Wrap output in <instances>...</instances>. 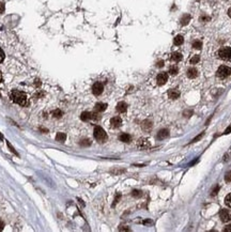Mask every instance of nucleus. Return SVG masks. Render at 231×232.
Wrapping results in <instances>:
<instances>
[{
  "label": "nucleus",
  "mask_w": 231,
  "mask_h": 232,
  "mask_svg": "<svg viewBox=\"0 0 231 232\" xmlns=\"http://www.w3.org/2000/svg\"><path fill=\"white\" fill-rule=\"evenodd\" d=\"M3 227H4V224L2 222H0V231L3 230Z\"/></svg>",
  "instance_id": "38"
},
{
  "label": "nucleus",
  "mask_w": 231,
  "mask_h": 232,
  "mask_svg": "<svg viewBox=\"0 0 231 232\" xmlns=\"http://www.w3.org/2000/svg\"><path fill=\"white\" fill-rule=\"evenodd\" d=\"M168 80V74L167 73H160L156 77V81H157V85L163 86L167 83Z\"/></svg>",
  "instance_id": "7"
},
{
  "label": "nucleus",
  "mask_w": 231,
  "mask_h": 232,
  "mask_svg": "<svg viewBox=\"0 0 231 232\" xmlns=\"http://www.w3.org/2000/svg\"><path fill=\"white\" fill-rule=\"evenodd\" d=\"M168 135H169V131H168V130H166V129H164V130H160V131L157 133V136H156V137H157V139L162 140V139L167 138Z\"/></svg>",
  "instance_id": "11"
},
{
  "label": "nucleus",
  "mask_w": 231,
  "mask_h": 232,
  "mask_svg": "<svg viewBox=\"0 0 231 232\" xmlns=\"http://www.w3.org/2000/svg\"><path fill=\"white\" fill-rule=\"evenodd\" d=\"M218 189H219V187L217 186V187H216V189H214V191H213V194H212V195H213V196L216 195V194H217V191H218Z\"/></svg>",
  "instance_id": "39"
},
{
  "label": "nucleus",
  "mask_w": 231,
  "mask_h": 232,
  "mask_svg": "<svg viewBox=\"0 0 231 232\" xmlns=\"http://www.w3.org/2000/svg\"><path fill=\"white\" fill-rule=\"evenodd\" d=\"M230 74H231V68L227 65L219 66L216 72L217 77H219V78H226V77H228Z\"/></svg>",
  "instance_id": "4"
},
{
  "label": "nucleus",
  "mask_w": 231,
  "mask_h": 232,
  "mask_svg": "<svg viewBox=\"0 0 231 232\" xmlns=\"http://www.w3.org/2000/svg\"><path fill=\"white\" fill-rule=\"evenodd\" d=\"M187 76L190 77V78H196V77L198 76V71L196 70L195 68H188V71H187Z\"/></svg>",
  "instance_id": "16"
},
{
  "label": "nucleus",
  "mask_w": 231,
  "mask_h": 232,
  "mask_svg": "<svg viewBox=\"0 0 231 232\" xmlns=\"http://www.w3.org/2000/svg\"><path fill=\"white\" fill-rule=\"evenodd\" d=\"M62 111H61L60 109H56V110H54L52 111V116L55 117V118H61L62 117Z\"/></svg>",
  "instance_id": "24"
},
{
  "label": "nucleus",
  "mask_w": 231,
  "mask_h": 232,
  "mask_svg": "<svg viewBox=\"0 0 231 232\" xmlns=\"http://www.w3.org/2000/svg\"><path fill=\"white\" fill-rule=\"evenodd\" d=\"M80 119L83 121H88L90 120V119H92V112H89V111H85L81 114L80 116Z\"/></svg>",
  "instance_id": "17"
},
{
  "label": "nucleus",
  "mask_w": 231,
  "mask_h": 232,
  "mask_svg": "<svg viewBox=\"0 0 231 232\" xmlns=\"http://www.w3.org/2000/svg\"><path fill=\"white\" fill-rule=\"evenodd\" d=\"M225 180H226V182H231V171H229V172H227V173H226Z\"/></svg>",
  "instance_id": "29"
},
{
  "label": "nucleus",
  "mask_w": 231,
  "mask_h": 232,
  "mask_svg": "<svg viewBox=\"0 0 231 232\" xmlns=\"http://www.w3.org/2000/svg\"><path fill=\"white\" fill-rule=\"evenodd\" d=\"M3 59H4V54H3V52L0 49V63L3 61Z\"/></svg>",
  "instance_id": "31"
},
{
  "label": "nucleus",
  "mask_w": 231,
  "mask_h": 232,
  "mask_svg": "<svg viewBox=\"0 0 231 232\" xmlns=\"http://www.w3.org/2000/svg\"><path fill=\"white\" fill-rule=\"evenodd\" d=\"M190 21H191V15L184 14L183 16H182V18H181V24H182V25H187Z\"/></svg>",
  "instance_id": "21"
},
{
  "label": "nucleus",
  "mask_w": 231,
  "mask_h": 232,
  "mask_svg": "<svg viewBox=\"0 0 231 232\" xmlns=\"http://www.w3.org/2000/svg\"><path fill=\"white\" fill-rule=\"evenodd\" d=\"M120 197H121V195H120V194H118V195H117V197H116V199H115V202H114V207H115V205H116V203L117 202H118V201H119V199H120Z\"/></svg>",
  "instance_id": "32"
},
{
  "label": "nucleus",
  "mask_w": 231,
  "mask_h": 232,
  "mask_svg": "<svg viewBox=\"0 0 231 232\" xmlns=\"http://www.w3.org/2000/svg\"><path fill=\"white\" fill-rule=\"evenodd\" d=\"M103 90H104V86L101 83H95L93 86H92V92H93L94 95H101L103 93Z\"/></svg>",
  "instance_id": "6"
},
{
  "label": "nucleus",
  "mask_w": 231,
  "mask_h": 232,
  "mask_svg": "<svg viewBox=\"0 0 231 232\" xmlns=\"http://www.w3.org/2000/svg\"><path fill=\"white\" fill-rule=\"evenodd\" d=\"M168 96H169V99H177L180 96V91H179V90H177V89L169 90V91H168Z\"/></svg>",
  "instance_id": "10"
},
{
  "label": "nucleus",
  "mask_w": 231,
  "mask_h": 232,
  "mask_svg": "<svg viewBox=\"0 0 231 232\" xmlns=\"http://www.w3.org/2000/svg\"><path fill=\"white\" fill-rule=\"evenodd\" d=\"M225 203L231 209V194H229V195L226 196V198H225Z\"/></svg>",
  "instance_id": "25"
},
{
  "label": "nucleus",
  "mask_w": 231,
  "mask_h": 232,
  "mask_svg": "<svg viewBox=\"0 0 231 232\" xmlns=\"http://www.w3.org/2000/svg\"><path fill=\"white\" fill-rule=\"evenodd\" d=\"M219 217H221V222H231V211L230 210L223 209L219 212Z\"/></svg>",
  "instance_id": "5"
},
{
  "label": "nucleus",
  "mask_w": 231,
  "mask_h": 232,
  "mask_svg": "<svg viewBox=\"0 0 231 232\" xmlns=\"http://www.w3.org/2000/svg\"><path fill=\"white\" fill-rule=\"evenodd\" d=\"M116 109H117V111L123 114V112H125L127 110V104L124 103V102H120V103H118V105H117Z\"/></svg>",
  "instance_id": "9"
},
{
  "label": "nucleus",
  "mask_w": 231,
  "mask_h": 232,
  "mask_svg": "<svg viewBox=\"0 0 231 232\" xmlns=\"http://www.w3.org/2000/svg\"><path fill=\"white\" fill-rule=\"evenodd\" d=\"M119 139H120V140L122 141V142L129 143V142H131L132 137H131V135H129V134H126V133H124V134H121V135H120Z\"/></svg>",
  "instance_id": "14"
},
{
  "label": "nucleus",
  "mask_w": 231,
  "mask_h": 232,
  "mask_svg": "<svg viewBox=\"0 0 231 232\" xmlns=\"http://www.w3.org/2000/svg\"><path fill=\"white\" fill-rule=\"evenodd\" d=\"M199 60H200L199 56H197V55H196V56H194L193 58L191 59V63H192V64H196V63L199 62Z\"/></svg>",
  "instance_id": "27"
},
{
  "label": "nucleus",
  "mask_w": 231,
  "mask_h": 232,
  "mask_svg": "<svg viewBox=\"0 0 231 232\" xmlns=\"http://www.w3.org/2000/svg\"><path fill=\"white\" fill-rule=\"evenodd\" d=\"M137 145H138V148H140V149H147V148L149 147V141H148V139H144V138L139 139V141H138Z\"/></svg>",
  "instance_id": "12"
},
{
  "label": "nucleus",
  "mask_w": 231,
  "mask_h": 232,
  "mask_svg": "<svg viewBox=\"0 0 231 232\" xmlns=\"http://www.w3.org/2000/svg\"><path fill=\"white\" fill-rule=\"evenodd\" d=\"M141 127H142V130H144V131H150V130L152 129V122H151V121H149V120L144 121V122H142V124H141Z\"/></svg>",
  "instance_id": "15"
},
{
  "label": "nucleus",
  "mask_w": 231,
  "mask_h": 232,
  "mask_svg": "<svg viewBox=\"0 0 231 232\" xmlns=\"http://www.w3.org/2000/svg\"><path fill=\"white\" fill-rule=\"evenodd\" d=\"M91 145V142H90L89 139H83V140L80 141V145H83V147H88V145Z\"/></svg>",
  "instance_id": "26"
},
{
  "label": "nucleus",
  "mask_w": 231,
  "mask_h": 232,
  "mask_svg": "<svg viewBox=\"0 0 231 232\" xmlns=\"http://www.w3.org/2000/svg\"><path fill=\"white\" fill-rule=\"evenodd\" d=\"M119 230H120V231H129V228H124V226H123V228H120Z\"/></svg>",
  "instance_id": "40"
},
{
  "label": "nucleus",
  "mask_w": 231,
  "mask_h": 232,
  "mask_svg": "<svg viewBox=\"0 0 231 232\" xmlns=\"http://www.w3.org/2000/svg\"><path fill=\"white\" fill-rule=\"evenodd\" d=\"M132 195H133L134 197H141L142 194H141V191H136V189H135V191H133Z\"/></svg>",
  "instance_id": "28"
},
{
  "label": "nucleus",
  "mask_w": 231,
  "mask_h": 232,
  "mask_svg": "<svg viewBox=\"0 0 231 232\" xmlns=\"http://www.w3.org/2000/svg\"><path fill=\"white\" fill-rule=\"evenodd\" d=\"M230 132H231V125H230L229 127H228L227 130H226V131H225V133H224V134H229Z\"/></svg>",
  "instance_id": "37"
},
{
  "label": "nucleus",
  "mask_w": 231,
  "mask_h": 232,
  "mask_svg": "<svg viewBox=\"0 0 231 232\" xmlns=\"http://www.w3.org/2000/svg\"><path fill=\"white\" fill-rule=\"evenodd\" d=\"M228 15H229V17L231 18V8L229 9V10H228Z\"/></svg>",
  "instance_id": "42"
},
{
  "label": "nucleus",
  "mask_w": 231,
  "mask_h": 232,
  "mask_svg": "<svg viewBox=\"0 0 231 232\" xmlns=\"http://www.w3.org/2000/svg\"><path fill=\"white\" fill-rule=\"evenodd\" d=\"M4 9H6L4 3H3V2H0V14H2V13L4 12Z\"/></svg>",
  "instance_id": "30"
},
{
  "label": "nucleus",
  "mask_w": 231,
  "mask_h": 232,
  "mask_svg": "<svg viewBox=\"0 0 231 232\" xmlns=\"http://www.w3.org/2000/svg\"><path fill=\"white\" fill-rule=\"evenodd\" d=\"M94 138L98 141V142H104L107 139V134L104 131V129H102L101 126H95L94 127Z\"/></svg>",
  "instance_id": "2"
},
{
  "label": "nucleus",
  "mask_w": 231,
  "mask_h": 232,
  "mask_svg": "<svg viewBox=\"0 0 231 232\" xmlns=\"http://www.w3.org/2000/svg\"><path fill=\"white\" fill-rule=\"evenodd\" d=\"M65 139H67V135L64 134V133H58L56 136V140L57 141H60V142H64Z\"/></svg>",
  "instance_id": "20"
},
{
  "label": "nucleus",
  "mask_w": 231,
  "mask_h": 232,
  "mask_svg": "<svg viewBox=\"0 0 231 232\" xmlns=\"http://www.w3.org/2000/svg\"><path fill=\"white\" fill-rule=\"evenodd\" d=\"M202 136H203V133H201V134H200V135H199V136H197V137H196V138H195V139H194V140H193V142H195V141L199 140V139H200V138H201V137H202Z\"/></svg>",
  "instance_id": "33"
},
{
  "label": "nucleus",
  "mask_w": 231,
  "mask_h": 232,
  "mask_svg": "<svg viewBox=\"0 0 231 232\" xmlns=\"http://www.w3.org/2000/svg\"><path fill=\"white\" fill-rule=\"evenodd\" d=\"M110 124L113 127H119V126H121V124H122V120H121L120 117H114V118H111V120H110Z\"/></svg>",
  "instance_id": "8"
},
{
  "label": "nucleus",
  "mask_w": 231,
  "mask_h": 232,
  "mask_svg": "<svg viewBox=\"0 0 231 232\" xmlns=\"http://www.w3.org/2000/svg\"><path fill=\"white\" fill-rule=\"evenodd\" d=\"M11 99H12V101L14 102V103L18 104V105L21 106H26L28 103L26 93H24V92L21 91H18V90H13V91L11 92Z\"/></svg>",
  "instance_id": "1"
},
{
  "label": "nucleus",
  "mask_w": 231,
  "mask_h": 232,
  "mask_svg": "<svg viewBox=\"0 0 231 232\" xmlns=\"http://www.w3.org/2000/svg\"><path fill=\"white\" fill-rule=\"evenodd\" d=\"M193 47L195 48V49H200V48L202 47V43L200 41H194L193 42Z\"/></svg>",
  "instance_id": "23"
},
{
  "label": "nucleus",
  "mask_w": 231,
  "mask_h": 232,
  "mask_svg": "<svg viewBox=\"0 0 231 232\" xmlns=\"http://www.w3.org/2000/svg\"><path fill=\"white\" fill-rule=\"evenodd\" d=\"M218 57L221 60L230 61L231 60V47H223L218 50Z\"/></svg>",
  "instance_id": "3"
},
{
  "label": "nucleus",
  "mask_w": 231,
  "mask_h": 232,
  "mask_svg": "<svg viewBox=\"0 0 231 232\" xmlns=\"http://www.w3.org/2000/svg\"><path fill=\"white\" fill-rule=\"evenodd\" d=\"M224 231H225V232H231V225L226 227V228L224 229Z\"/></svg>",
  "instance_id": "34"
},
{
  "label": "nucleus",
  "mask_w": 231,
  "mask_h": 232,
  "mask_svg": "<svg viewBox=\"0 0 231 232\" xmlns=\"http://www.w3.org/2000/svg\"><path fill=\"white\" fill-rule=\"evenodd\" d=\"M106 108H107V104H105V103H96L94 109H95L96 112H102V111H104V110H106Z\"/></svg>",
  "instance_id": "13"
},
{
  "label": "nucleus",
  "mask_w": 231,
  "mask_h": 232,
  "mask_svg": "<svg viewBox=\"0 0 231 232\" xmlns=\"http://www.w3.org/2000/svg\"><path fill=\"white\" fill-rule=\"evenodd\" d=\"M193 114V111H185L184 112V116L185 117H191V114Z\"/></svg>",
  "instance_id": "36"
},
{
  "label": "nucleus",
  "mask_w": 231,
  "mask_h": 232,
  "mask_svg": "<svg viewBox=\"0 0 231 232\" xmlns=\"http://www.w3.org/2000/svg\"><path fill=\"white\" fill-rule=\"evenodd\" d=\"M1 81H2V73L0 72V83H1Z\"/></svg>",
  "instance_id": "43"
},
{
  "label": "nucleus",
  "mask_w": 231,
  "mask_h": 232,
  "mask_svg": "<svg viewBox=\"0 0 231 232\" xmlns=\"http://www.w3.org/2000/svg\"><path fill=\"white\" fill-rule=\"evenodd\" d=\"M183 42H184V39L181 34L177 35V37H175V40H173V43H175V45H177V46H180L181 44H183Z\"/></svg>",
  "instance_id": "18"
},
{
  "label": "nucleus",
  "mask_w": 231,
  "mask_h": 232,
  "mask_svg": "<svg viewBox=\"0 0 231 232\" xmlns=\"http://www.w3.org/2000/svg\"><path fill=\"white\" fill-rule=\"evenodd\" d=\"M208 19H209V17L203 16V17H202V18H201V21H208Z\"/></svg>",
  "instance_id": "41"
},
{
  "label": "nucleus",
  "mask_w": 231,
  "mask_h": 232,
  "mask_svg": "<svg viewBox=\"0 0 231 232\" xmlns=\"http://www.w3.org/2000/svg\"><path fill=\"white\" fill-rule=\"evenodd\" d=\"M171 59H172L173 61H175V62H179V61L182 60V55L181 52H175L172 54V56H171Z\"/></svg>",
  "instance_id": "19"
},
{
  "label": "nucleus",
  "mask_w": 231,
  "mask_h": 232,
  "mask_svg": "<svg viewBox=\"0 0 231 232\" xmlns=\"http://www.w3.org/2000/svg\"><path fill=\"white\" fill-rule=\"evenodd\" d=\"M156 65H157L158 68H162V66L164 65V61L160 60V61H158V62H157V64H156Z\"/></svg>",
  "instance_id": "35"
},
{
  "label": "nucleus",
  "mask_w": 231,
  "mask_h": 232,
  "mask_svg": "<svg viewBox=\"0 0 231 232\" xmlns=\"http://www.w3.org/2000/svg\"><path fill=\"white\" fill-rule=\"evenodd\" d=\"M178 72H179V70H178L177 65H172L170 68H169V73H170L171 75H177Z\"/></svg>",
  "instance_id": "22"
}]
</instances>
